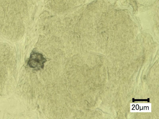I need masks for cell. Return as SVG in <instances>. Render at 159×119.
<instances>
[{
    "label": "cell",
    "mask_w": 159,
    "mask_h": 119,
    "mask_svg": "<svg viewBox=\"0 0 159 119\" xmlns=\"http://www.w3.org/2000/svg\"><path fill=\"white\" fill-rule=\"evenodd\" d=\"M46 61V60L42 54L34 52L30 55L28 64L31 68H41L43 67L44 63Z\"/></svg>",
    "instance_id": "obj_1"
}]
</instances>
